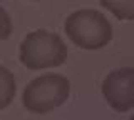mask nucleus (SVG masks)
Here are the masks:
<instances>
[{
    "mask_svg": "<svg viewBox=\"0 0 134 120\" xmlns=\"http://www.w3.org/2000/svg\"><path fill=\"white\" fill-rule=\"evenodd\" d=\"M19 57L24 67L30 70L55 68L67 60V47L57 34L40 28L25 35Z\"/></svg>",
    "mask_w": 134,
    "mask_h": 120,
    "instance_id": "nucleus-2",
    "label": "nucleus"
},
{
    "mask_svg": "<svg viewBox=\"0 0 134 120\" xmlns=\"http://www.w3.org/2000/svg\"><path fill=\"white\" fill-rule=\"evenodd\" d=\"M64 32L75 47L99 50L112 40V27L106 15L94 9L75 10L64 22Z\"/></svg>",
    "mask_w": 134,
    "mask_h": 120,
    "instance_id": "nucleus-1",
    "label": "nucleus"
},
{
    "mask_svg": "<svg viewBox=\"0 0 134 120\" xmlns=\"http://www.w3.org/2000/svg\"><path fill=\"white\" fill-rule=\"evenodd\" d=\"M102 97L116 112L134 109V68L121 67L109 72L102 80Z\"/></svg>",
    "mask_w": 134,
    "mask_h": 120,
    "instance_id": "nucleus-4",
    "label": "nucleus"
},
{
    "mask_svg": "<svg viewBox=\"0 0 134 120\" xmlns=\"http://www.w3.org/2000/svg\"><path fill=\"white\" fill-rule=\"evenodd\" d=\"M15 95V78L12 72L5 67H0V110L14 100Z\"/></svg>",
    "mask_w": 134,
    "mask_h": 120,
    "instance_id": "nucleus-6",
    "label": "nucleus"
},
{
    "mask_svg": "<svg viewBox=\"0 0 134 120\" xmlns=\"http://www.w3.org/2000/svg\"><path fill=\"white\" fill-rule=\"evenodd\" d=\"M34 2H39V0H34Z\"/></svg>",
    "mask_w": 134,
    "mask_h": 120,
    "instance_id": "nucleus-9",
    "label": "nucleus"
},
{
    "mask_svg": "<svg viewBox=\"0 0 134 120\" xmlns=\"http://www.w3.org/2000/svg\"><path fill=\"white\" fill-rule=\"evenodd\" d=\"M12 32V20L8 17L7 10L0 7V40H5Z\"/></svg>",
    "mask_w": 134,
    "mask_h": 120,
    "instance_id": "nucleus-7",
    "label": "nucleus"
},
{
    "mask_svg": "<svg viewBox=\"0 0 134 120\" xmlns=\"http://www.w3.org/2000/svg\"><path fill=\"white\" fill-rule=\"evenodd\" d=\"M100 5L117 20H134V0H100Z\"/></svg>",
    "mask_w": 134,
    "mask_h": 120,
    "instance_id": "nucleus-5",
    "label": "nucleus"
},
{
    "mask_svg": "<svg viewBox=\"0 0 134 120\" xmlns=\"http://www.w3.org/2000/svg\"><path fill=\"white\" fill-rule=\"evenodd\" d=\"M70 95V84L57 73H45L29 82L22 93L24 107L32 113H49L64 105Z\"/></svg>",
    "mask_w": 134,
    "mask_h": 120,
    "instance_id": "nucleus-3",
    "label": "nucleus"
},
{
    "mask_svg": "<svg viewBox=\"0 0 134 120\" xmlns=\"http://www.w3.org/2000/svg\"><path fill=\"white\" fill-rule=\"evenodd\" d=\"M129 120H134V115H132V117H131V118H129Z\"/></svg>",
    "mask_w": 134,
    "mask_h": 120,
    "instance_id": "nucleus-8",
    "label": "nucleus"
}]
</instances>
